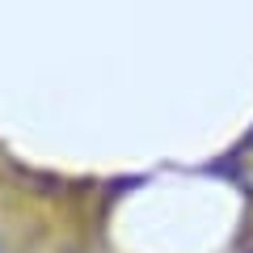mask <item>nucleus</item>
I'll list each match as a JSON object with an SVG mask.
<instances>
[{"instance_id": "1", "label": "nucleus", "mask_w": 253, "mask_h": 253, "mask_svg": "<svg viewBox=\"0 0 253 253\" xmlns=\"http://www.w3.org/2000/svg\"><path fill=\"white\" fill-rule=\"evenodd\" d=\"M0 253H4V249H0Z\"/></svg>"}]
</instances>
